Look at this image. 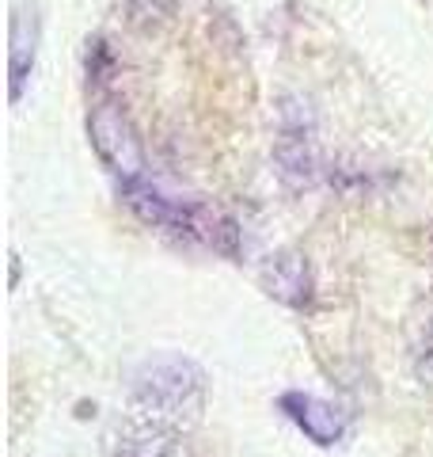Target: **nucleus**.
Segmentation results:
<instances>
[{"instance_id":"f257e3e1","label":"nucleus","mask_w":433,"mask_h":457,"mask_svg":"<svg viewBox=\"0 0 433 457\" xmlns=\"http://www.w3.org/2000/svg\"><path fill=\"white\" fill-rule=\"evenodd\" d=\"M129 404H134L137 423L186 431L206 408V370L191 354H156L134 374Z\"/></svg>"},{"instance_id":"f03ea898","label":"nucleus","mask_w":433,"mask_h":457,"mask_svg":"<svg viewBox=\"0 0 433 457\" xmlns=\"http://www.w3.org/2000/svg\"><path fill=\"white\" fill-rule=\"evenodd\" d=\"M122 203L129 206L137 221H144L149 228H160V233L186 240V245L209 248L225 260H236L243 248L240 225L228 218L225 210H216L209 203H183V198H167L164 191L149 187V183H126L122 187Z\"/></svg>"},{"instance_id":"7ed1b4c3","label":"nucleus","mask_w":433,"mask_h":457,"mask_svg":"<svg viewBox=\"0 0 433 457\" xmlns=\"http://www.w3.org/2000/svg\"><path fill=\"white\" fill-rule=\"evenodd\" d=\"M274 176L289 195H305L323 179L320 130L308 99L285 96L278 107V134H274Z\"/></svg>"},{"instance_id":"20e7f679","label":"nucleus","mask_w":433,"mask_h":457,"mask_svg":"<svg viewBox=\"0 0 433 457\" xmlns=\"http://www.w3.org/2000/svg\"><path fill=\"white\" fill-rule=\"evenodd\" d=\"M88 137H92L95 156L122 183L144 179V168H149V161H144V145H141V137L134 130V122H129V114L118 104H99L88 114Z\"/></svg>"},{"instance_id":"39448f33","label":"nucleus","mask_w":433,"mask_h":457,"mask_svg":"<svg viewBox=\"0 0 433 457\" xmlns=\"http://www.w3.org/2000/svg\"><path fill=\"white\" fill-rule=\"evenodd\" d=\"M258 286L274 297L278 305L289 309H308L315 297V278H312V263L300 252H278L270 255L258 270Z\"/></svg>"},{"instance_id":"423d86ee","label":"nucleus","mask_w":433,"mask_h":457,"mask_svg":"<svg viewBox=\"0 0 433 457\" xmlns=\"http://www.w3.org/2000/svg\"><path fill=\"white\" fill-rule=\"evenodd\" d=\"M278 408L285 411V420L305 431V438H312L315 446H335V442L346 435V416L342 408H335L331 400L315 396V393H282Z\"/></svg>"},{"instance_id":"0eeeda50","label":"nucleus","mask_w":433,"mask_h":457,"mask_svg":"<svg viewBox=\"0 0 433 457\" xmlns=\"http://www.w3.org/2000/svg\"><path fill=\"white\" fill-rule=\"evenodd\" d=\"M38 42H42L38 8H31V4L16 8V16H12V46H8V96H12V104H20L23 92H27V80H31L35 62H38Z\"/></svg>"},{"instance_id":"6e6552de","label":"nucleus","mask_w":433,"mask_h":457,"mask_svg":"<svg viewBox=\"0 0 433 457\" xmlns=\"http://www.w3.org/2000/svg\"><path fill=\"white\" fill-rule=\"evenodd\" d=\"M122 457H191V450L171 427L134 423V435L122 442Z\"/></svg>"},{"instance_id":"1a4fd4ad","label":"nucleus","mask_w":433,"mask_h":457,"mask_svg":"<svg viewBox=\"0 0 433 457\" xmlns=\"http://www.w3.org/2000/svg\"><path fill=\"white\" fill-rule=\"evenodd\" d=\"M176 16V0H129V23L137 31H160Z\"/></svg>"}]
</instances>
